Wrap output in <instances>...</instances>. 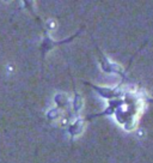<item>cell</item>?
Returning a JSON list of instances; mask_svg holds the SVG:
<instances>
[{
    "label": "cell",
    "instance_id": "6da1fadb",
    "mask_svg": "<svg viewBox=\"0 0 153 163\" xmlns=\"http://www.w3.org/2000/svg\"><path fill=\"white\" fill-rule=\"evenodd\" d=\"M81 106H83V101H81V98L79 95H75V97L73 99V109L75 110V112H78L80 108H81Z\"/></svg>",
    "mask_w": 153,
    "mask_h": 163
}]
</instances>
